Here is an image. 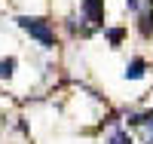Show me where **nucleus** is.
Segmentation results:
<instances>
[{
    "mask_svg": "<svg viewBox=\"0 0 153 144\" xmlns=\"http://www.w3.org/2000/svg\"><path fill=\"white\" fill-rule=\"evenodd\" d=\"M83 22L101 25L104 22V3L101 0H83Z\"/></svg>",
    "mask_w": 153,
    "mask_h": 144,
    "instance_id": "nucleus-2",
    "label": "nucleus"
},
{
    "mask_svg": "<svg viewBox=\"0 0 153 144\" xmlns=\"http://www.w3.org/2000/svg\"><path fill=\"white\" fill-rule=\"evenodd\" d=\"M110 144H132V141H129L126 132H113V135H110Z\"/></svg>",
    "mask_w": 153,
    "mask_h": 144,
    "instance_id": "nucleus-6",
    "label": "nucleus"
},
{
    "mask_svg": "<svg viewBox=\"0 0 153 144\" xmlns=\"http://www.w3.org/2000/svg\"><path fill=\"white\" fill-rule=\"evenodd\" d=\"M12 71H16V58H3L0 61V80H9Z\"/></svg>",
    "mask_w": 153,
    "mask_h": 144,
    "instance_id": "nucleus-5",
    "label": "nucleus"
},
{
    "mask_svg": "<svg viewBox=\"0 0 153 144\" xmlns=\"http://www.w3.org/2000/svg\"><path fill=\"white\" fill-rule=\"evenodd\" d=\"M19 25H22V31H28L34 40H40V46L43 49H52L55 46V34H52V28H49V22L46 19H37V16H22L19 19Z\"/></svg>",
    "mask_w": 153,
    "mask_h": 144,
    "instance_id": "nucleus-1",
    "label": "nucleus"
},
{
    "mask_svg": "<svg viewBox=\"0 0 153 144\" xmlns=\"http://www.w3.org/2000/svg\"><path fill=\"white\" fill-rule=\"evenodd\" d=\"M144 68H147V64H144L141 58H135L129 68H126V80H141V77H144Z\"/></svg>",
    "mask_w": 153,
    "mask_h": 144,
    "instance_id": "nucleus-3",
    "label": "nucleus"
},
{
    "mask_svg": "<svg viewBox=\"0 0 153 144\" xmlns=\"http://www.w3.org/2000/svg\"><path fill=\"white\" fill-rule=\"evenodd\" d=\"M107 37H110V43H120V37H123V31H107Z\"/></svg>",
    "mask_w": 153,
    "mask_h": 144,
    "instance_id": "nucleus-7",
    "label": "nucleus"
},
{
    "mask_svg": "<svg viewBox=\"0 0 153 144\" xmlns=\"http://www.w3.org/2000/svg\"><path fill=\"white\" fill-rule=\"evenodd\" d=\"M141 31H144V34L153 31V6H150V3H147V9L141 12Z\"/></svg>",
    "mask_w": 153,
    "mask_h": 144,
    "instance_id": "nucleus-4",
    "label": "nucleus"
}]
</instances>
